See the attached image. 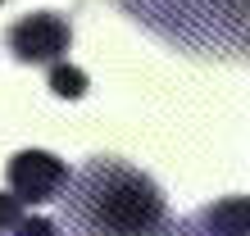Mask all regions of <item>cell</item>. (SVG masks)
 <instances>
[{
  "label": "cell",
  "instance_id": "52a82bcc",
  "mask_svg": "<svg viewBox=\"0 0 250 236\" xmlns=\"http://www.w3.org/2000/svg\"><path fill=\"white\" fill-rule=\"evenodd\" d=\"M23 218H27V214H23V204L14 200L9 191H0V232H9V227H19Z\"/></svg>",
  "mask_w": 250,
  "mask_h": 236
},
{
  "label": "cell",
  "instance_id": "6da1fadb",
  "mask_svg": "<svg viewBox=\"0 0 250 236\" xmlns=\"http://www.w3.org/2000/svg\"><path fill=\"white\" fill-rule=\"evenodd\" d=\"M168 223V200L150 173L114 155L86 159L60 191V236H155Z\"/></svg>",
  "mask_w": 250,
  "mask_h": 236
},
{
  "label": "cell",
  "instance_id": "9c48e42d",
  "mask_svg": "<svg viewBox=\"0 0 250 236\" xmlns=\"http://www.w3.org/2000/svg\"><path fill=\"white\" fill-rule=\"evenodd\" d=\"M0 236H9V232H0Z\"/></svg>",
  "mask_w": 250,
  "mask_h": 236
},
{
  "label": "cell",
  "instance_id": "277c9868",
  "mask_svg": "<svg viewBox=\"0 0 250 236\" xmlns=\"http://www.w3.org/2000/svg\"><path fill=\"white\" fill-rule=\"evenodd\" d=\"M5 182L19 204H50L68 182V164L50 150H19L5 168Z\"/></svg>",
  "mask_w": 250,
  "mask_h": 236
},
{
  "label": "cell",
  "instance_id": "3957f363",
  "mask_svg": "<svg viewBox=\"0 0 250 236\" xmlns=\"http://www.w3.org/2000/svg\"><path fill=\"white\" fill-rule=\"evenodd\" d=\"M5 46L19 64H64V55L73 46V23L55 9L23 14L19 23H9Z\"/></svg>",
  "mask_w": 250,
  "mask_h": 236
},
{
  "label": "cell",
  "instance_id": "ba28073f",
  "mask_svg": "<svg viewBox=\"0 0 250 236\" xmlns=\"http://www.w3.org/2000/svg\"><path fill=\"white\" fill-rule=\"evenodd\" d=\"M155 236H200V227L191 223V218H182V223H164Z\"/></svg>",
  "mask_w": 250,
  "mask_h": 236
},
{
  "label": "cell",
  "instance_id": "30bf717a",
  "mask_svg": "<svg viewBox=\"0 0 250 236\" xmlns=\"http://www.w3.org/2000/svg\"><path fill=\"white\" fill-rule=\"evenodd\" d=\"M0 5H5V0H0Z\"/></svg>",
  "mask_w": 250,
  "mask_h": 236
},
{
  "label": "cell",
  "instance_id": "7a4b0ae2",
  "mask_svg": "<svg viewBox=\"0 0 250 236\" xmlns=\"http://www.w3.org/2000/svg\"><path fill=\"white\" fill-rule=\"evenodd\" d=\"M132 23L196 59H241L250 0H119Z\"/></svg>",
  "mask_w": 250,
  "mask_h": 236
},
{
  "label": "cell",
  "instance_id": "5b68a950",
  "mask_svg": "<svg viewBox=\"0 0 250 236\" xmlns=\"http://www.w3.org/2000/svg\"><path fill=\"white\" fill-rule=\"evenodd\" d=\"M191 223L200 227V236H250V204L246 196H223L191 214Z\"/></svg>",
  "mask_w": 250,
  "mask_h": 236
},
{
  "label": "cell",
  "instance_id": "8992f818",
  "mask_svg": "<svg viewBox=\"0 0 250 236\" xmlns=\"http://www.w3.org/2000/svg\"><path fill=\"white\" fill-rule=\"evenodd\" d=\"M50 91L64 100H82L86 96V73L73 64H50Z\"/></svg>",
  "mask_w": 250,
  "mask_h": 236
}]
</instances>
